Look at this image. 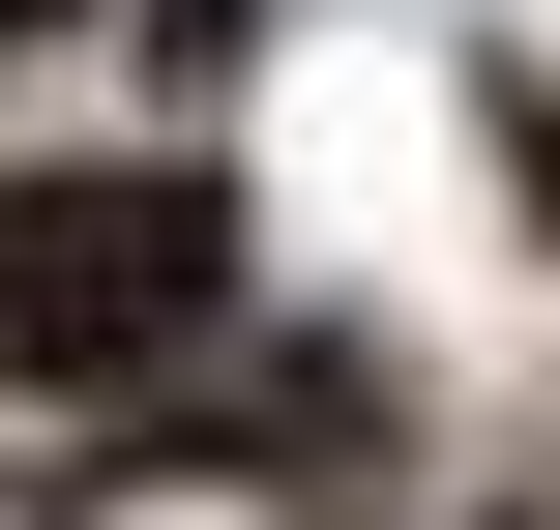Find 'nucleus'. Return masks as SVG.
I'll use <instances>...</instances> for the list:
<instances>
[{
  "mask_svg": "<svg viewBox=\"0 0 560 530\" xmlns=\"http://www.w3.org/2000/svg\"><path fill=\"white\" fill-rule=\"evenodd\" d=\"M236 325V177L118 148V177H30L0 207V384H148Z\"/></svg>",
  "mask_w": 560,
  "mask_h": 530,
  "instance_id": "1",
  "label": "nucleus"
},
{
  "mask_svg": "<svg viewBox=\"0 0 560 530\" xmlns=\"http://www.w3.org/2000/svg\"><path fill=\"white\" fill-rule=\"evenodd\" d=\"M0 30H59V0H0Z\"/></svg>",
  "mask_w": 560,
  "mask_h": 530,
  "instance_id": "2",
  "label": "nucleus"
}]
</instances>
